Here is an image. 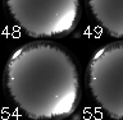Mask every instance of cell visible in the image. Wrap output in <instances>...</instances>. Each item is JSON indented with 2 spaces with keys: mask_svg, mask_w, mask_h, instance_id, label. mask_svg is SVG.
<instances>
[{
  "mask_svg": "<svg viewBox=\"0 0 123 120\" xmlns=\"http://www.w3.org/2000/svg\"><path fill=\"white\" fill-rule=\"evenodd\" d=\"M8 96L32 119H63L76 110L80 78L69 54L50 42L18 47L5 67Z\"/></svg>",
  "mask_w": 123,
  "mask_h": 120,
  "instance_id": "1",
  "label": "cell"
},
{
  "mask_svg": "<svg viewBox=\"0 0 123 120\" xmlns=\"http://www.w3.org/2000/svg\"><path fill=\"white\" fill-rule=\"evenodd\" d=\"M13 21L32 37H60L74 28L80 0H4Z\"/></svg>",
  "mask_w": 123,
  "mask_h": 120,
  "instance_id": "2",
  "label": "cell"
},
{
  "mask_svg": "<svg viewBox=\"0 0 123 120\" xmlns=\"http://www.w3.org/2000/svg\"><path fill=\"white\" fill-rule=\"evenodd\" d=\"M91 96L108 115L123 119V42L100 47L87 67Z\"/></svg>",
  "mask_w": 123,
  "mask_h": 120,
  "instance_id": "3",
  "label": "cell"
},
{
  "mask_svg": "<svg viewBox=\"0 0 123 120\" xmlns=\"http://www.w3.org/2000/svg\"><path fill=\"white\" fill-rule=\"evenodd\" d=\"M87 5L108 33L123 38V0H87Z\"/></svg>",
  "mask_w": 123,
  "mask_h": 120,
  "instance_id": "4",
  "label": "cell"
}]
</instances>
